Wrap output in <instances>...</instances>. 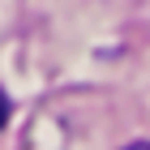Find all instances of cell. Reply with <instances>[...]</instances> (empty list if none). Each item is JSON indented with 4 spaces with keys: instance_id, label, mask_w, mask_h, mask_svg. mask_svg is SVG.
Here are the masks:
<instances>
[{
    "instance_id": "cell-2",
    "label": "cell",
    "mask_w": 150,
    "mask_h": 150,
    "mask_svg": "<svg viewBox=\"0 0 150 150\" xmlns=\"http://www.w3.org/2000/svg\"><path fill=\"white\" fill-rule=\"evenodd\" d=\"M125 150H150V142H133V146H125Z\"/></svg>"
},
{
    "instance_id": "cell-1",
    "label": "cell",
    "mask_w": 150,
    "mask_h": 150,
    "mask_svg": "<svg viewBox=\"0 0 150 150\" xmlns=\"http://www.w3.org/2000/svg\"><path fill=\"white\" fill-rule=\"evenodd\" d=\"M4 120H9V103H4V94H0V129H4Z\"/></svg>"
}]
</instances>
